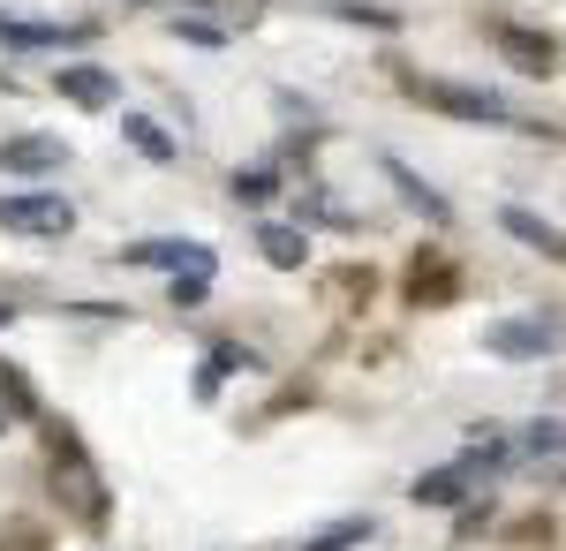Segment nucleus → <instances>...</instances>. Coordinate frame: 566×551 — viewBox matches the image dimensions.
Returning <instances> with one entry per match:
<instances>
[{
    "instance_id": "obj_7",
    "label": "nucleus",
    "mask_w": 566,
    "mask_h": 551,
    "mask_svg": "<svg viewBox=\"0 0 566 551\" xmlns=\"http://www.w3.org/2000/svg\"><path fill=\"white\" fill-rule=\"evenodd\" d=\"M122 257H129V264H167V272H205V280H212V264H219L205 242H136V250H122Z\"/></svg>"
},
{
    "instance_id": "obj_18",
    "label": "nucleus",
    "mask_w": 566,
    "mask_h": 551,
    "mask_svg": "<svg viewBox=\"0 0 566 551\" xmlns=\"http://www.w3.org/2000/svg\"><path fill=\"white\" fill-rule=\"evenodd\" d=\"M264 197H272V174H264V167L234 174V205H264Z\"/></svg>"
},
{
    "instance_id": "obj_5",
    "label": "nucleus",
    "mask_w": 566,
    "mask_h": 551,
    "mask_svg": "<svg viewBox=\"0 0 566 551\" xmlns=\"http://www.w3.org/2000/svg\"><path fill=\"white\" fill-rule=\"evenodd\" d=\"M84 23H31V15H0V45H23V53H69L84 45Z\"/></svg>"
},
{
    "instance_id": "obj_10",
    "label": "nucleus",
    "mask_w": 566,
    "mask_h": 551,
    "mask_svg": "<svg viewBox=\"0 0 566 551\" xmlns=\"http://www.w3.org/2000/svg\"><path fill=\"white\" fill-rule=\"evenodd\" d=\"M114 76H106V69H91V61H76V69H61V98H69V106H114Z\"/></svg>"
},
{
    "instance_id": "obj_14",
    "label": "nucleus",
    "mask_w": 566,
    "mask_h": 551,
    "mask_svg": "<svg viewBox=\"0 0 566 551\" xmlns=\"http://www.w3.org/2000/svg\"><path fill=\"white\" fill-rule=\"evenodd\" d=\"M499 45L522 61L528 76H544V69H552V39H528V31H514V23H499Z\"/></svg>"
},
{
    "instance_id": "obj_16",
    "label": "nucleus",
    "mask_w": 566,
    "mask_h": 551,
    "mask_svg": "<svg viewBox=\"0 0 566 551\" xmlns=\"http://www.w3.org/2000/svg\"><path fill=\"white\" fill-rule=\"evenodd\" d=\"M363 537H370V521L355 513V521H340V529H325V537H310L303 551H348V544H363Z\"/></svg>"
},
{
    "instance_id": "obj_2",
    "label": "nucleus",
    "mask_w": 566,
    "mask_h": 551,
    "mask_svg": "<svg viewBox=\"0 0 566 551\" xmlns=\"http://www.w3.org/2000/svg\"><path fill=\"white\" fill-rule=\"evenodd\" d=\"M491 355H506V363H536V355H559L566 347V325L559 318H499L491 333H483Z\"/></svg>"
},
{
    "instance_id": "obj_6",
    "label": "nucleus",
    "mask_w": 566,
    "mask_h": 551,
    "mask_svg": "<svg viewBox=\"0 0 566 551\" xmlns=\"http://www.w3.org/2000/svg\"><path fill=\"white\" fill-rule=\"evenodd\" d=\"M61 159H69L61 136H8L0 144V167L8 174H61Z\"/></svg>"
},
{
    "instance_id": "obj_11",
    "label": "nucleus",
    "mask_w": 566,
    "mask_h": 551,
    "mask_svg": "<svg viewBox=\"0 0 566 551\" xmlns=\"http://www.w3.org/2000/svg\"><path fill=\"white\" fill-rule=\"evenodd\" d=\"M258 250L272 257L280 272H295V264L310 257V235H303V227H280V219H264V227H258Z\"/></svg>"
},
{
    "instance_id": "obj_17",
    "label": "nucleus",
    "mask_w": 566,
    "mask_h": 551,
    "mask_svg": "<svg viewBox=\"0 0 566 551\" xmlns=\"http://www.w3.org/2000/svg\"><path fill=\"white\" fill-rule=\"evenodd\" d=\"M175 23V39H189V45H227L234 31H219V23H205V15H167Z\"/></svg>"
},
{
    "instance_id": "obj_15",
    "label": "nucleus",
    "mask_w": 566,
    "mask_h": 551,
    "mask_svg": "<svg viewBox=\"0 0 566 551\" xmlns=\"http://www.w3.org/2000/svg\"><path fill=\"white\" fill-rule=\"evenodd\" d=\"M522 454H536V461H559V454H566V424H559V416L528 424V430H522Z\"/></svg>"
},
{
    "instance_id": "obj_9",
    "label": "nucleus",
    "mask_w": 566,
    "mask_h": 551,
    "mask_svg": "<svg viewBox=\"0 0 566 551\" xmlns=\"http://www.w3.org/2000/svg\"><path fill=\"white\" fill-rule=\"evenodd\" d=\"M499 227H506L514 242H528V250H544V257H559V264H566V235L552 227V219H536V212H522V205H506V212H499Z\"/></svg>"
},
{
    "instance_id": "obj_13",
    "label": "nucleus",
    "mask_w": 566,
    "mask_h": 551,
    "mask_svg": "<svg viewBox=\"0 0 566 551\" xmlns=\"http://www.w3.org/2000/svg\"><path fill=\"white\" fill-rule=\"evenodd\" d=\"M386 174H392V189H400V197H408V205H416L423 219H446V197H438L431 181H416V174L400 167V159H386Z\"/></svg>"
},
{
    "instance_id": "obj_12",
    "label": "nucleus",
    "mask_w": 566,
    "mask_h": 551,
    "mask_svg": "<svg viewBox=\"0 0 566 551\" xmlns=\"http://www.w3.org/2000/svg\"><path fill=\"white\" fill-rule=\"evenodd\" d=\"M122 136H129V144L144 152V159H159V167L175 159V136H167V128L151 122V114H122Z\"/></svg>"
},
{
    "instance_id": "obj_8",
    "label": "nucleus",
    "mask_w": 566,
    "mask_h": 551,
    "mask_svg": "<svg viewBox=\"0 0 566 551\" xmlns=\"http://www.w3.org/2000/svg\"><path fill=\"white\" fill-rule=\"evenodd\" d=\"M167 15H205L219 31H250L258 23V0H159Z\"/></svg>"
},
{
    "instance_id": "obj_4",
    "label": "nucleus",
    "mask_w": 566,
    "mask_h": 551,
    "mask_svg": "<svg viewBox=\"0 0 566 551\" xmlns=\"http://www.w3.org/2000/svg\"><path fill=\"white\" fill-rule=\"evenodd\" d=\"M53 484H61V499L84 513V521H98V513H106V484H98V468H91L76 446H61V461H53Z\"/></svg>"
},
{
    "instance_id": "obj_3",
    "label": "nucleus",
    "mask_w": 566,
    "mask_h": 551,
    "mask_svg": "<svg viewBox=\"0 0 566 551\" xmlns=\"http://www.w3.org/2000/svg\"><path fill=\"white\" fill-rule=\"evenodd\" d=\"M0 227L8 235H69L76 227V205L53 197V189H15V197H0Z\"/></svg>"
},
{
    "instance_id": "obj_19",
    "label": "nucleus",
    "mask_w": 566,
    "mask_h": 551,
    "mask_svg": "<svg viewBox=\"0 0 566 551\" xmlns=\"http://www.w3.org/2000/svg\"><path fill=\"white\" fill-rule=\"evenodd\" d=\"M8 318H15V310H8V302H0V325H8Z\"/></svg>"
},
{
    "instance_id": "obj_1",
    "label": "nucleus",
    "mask_w": 566,
    "mask_h": 551,
    "mask_svg": "<svg viewBox=\"0 0 566 551\" xmlns=\"http://www.w3.org/2000/svg\"><path fill=\"white\" fill-rule=\"evenodd\" d=\"M416 98L423 106H438V114H453V122H491V128H528L499 91H469V84H416Z\"/></svg>"
}]
</instances>
